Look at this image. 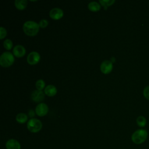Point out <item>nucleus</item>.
Here are the masks:
<instances>
[{"mask_svg":"<svg viewBox=\"0 0 149 149\" xmlns=\"http://www.w3.org/2000/svg\"><path fill=\"white\" fill-rule=\"evenodd\" d=\"M56 93H57V89L56 87L54 86V85H51V84L48 85L44 88V93L49 97L54 96L55 95H56Z\"/></svg>","mask_w":149,"mask_h":149,"instance_id":"obj_12","label":"nucleus"},{"mask_svg":"<svg viewBox=\"0 0 149 149\" xmlns=\"http://www.w3.org/2000/svg\"><path fill=\"white\" fill-rule=\"evenodd\" d=\"M42 125L41 122L36 118L30 119L27 123V127L28 130L32 133H37L42 129Z\"/></svg>","mask_w":149,"mask_h":149,"instance_id":"obj_4","label":"nucleus"},{"mask_svg":"<svg viewBox=\"0 0 149 149\" xmlns=\"http://www.w3.org/2000/svg\"><path fill=\"white\" fill-rule=\"evenodd\" d=\"M143 95L144 97L149 100V86H146L143 90Z\"/></svg>","mask_w":149,"mask_h":149,"instance_id":"obj_22","label":"nucleus"},{"mask_svg":"<svg viewBox=\"0 0 149 149\" xmlns=\"http://www.w3.org/2000/svg\"><path fill=\"white\" fill-rule=\"evenodd\" d=\"M40 60V54L36 51L31 52L27 57V61L29 64L34 65L39 62Z\"/></svg>","mask_w":149,"mask_h":149,"instance_id":"obj_6","label":"nucleus"},{"mask_svg":"<svg viewBox=\"0 0 149 149\" xmlns=\"http://www.w3.org/2000/svg\"><path fill=\"white\" fill-rule=\"evenodd\" d=\"M45 81L42 79L38 80L36 83V87L38 90L42 91V90L45 88Z\"/></svg>","mask_w":149,"mask_h":149,"instance_id":"obj_18","label":"nucleus"},{"mask_svg":"<svg viewBox=\"0 0 149 149\" xmlns=\"http://www.w3.org/2000/svg\"><path fill=\"white\" fill-rule=\"evenodd\" d=\"M39 24L34 21H27L23 26V30L24 33L29 36H36L39 31Z\"/></svg>","mask_w":149,"mask_h":149,"instance_id":"obj_1","label":"nucleus"},{"mask_svg":"<svg viewBox=\"0 0 149 149\" xmlns=\"http://www.w3.org/2000/svg\"><path fill=\"white\" fill-rule=\"evenodd\" d=\"M35 112L38 116H44L46 115L48 112V107L46 104L41 102L36 106Z\"/></svg>","mask_w":149,"mask_h":149,"instance_id":"obj_5","label":"nucleus"},{"mask_svg":"<svg viewBox=\"0 0 149 149\" xmlns=\"http://www.w3.org/2000/svg\"><path fill=\"white\" fill-rule=\"evenodd\" d=\"M34 115H35V113H34V112L33 110L31 109V110L29 111V115L30 117L32 118V117H33V116H34Z\"/></svg>","mask_w":149,"mask_h":149,"instance_id":"obj_23","label":"nucleus"},{"mask_svg":"<svg viewBox=\"0 0 149 149\" xmlns=\"http://www.w3.org/2000/svg\"><path fill=\"white\" fill-rule=\"evenodd\" d=\"M6 147L7 149H20L21 146L17 140L11 139L6 143Z\"/></svg>","mask_w":149,"mask_h":149,"instance_id":"obj_11","label":"nucleus"},{"mask_svg":"<svg viewBox=\"0 0 149 149\" xmlns=\"http://www.w3.org/2000/svg\"><path fill=\"white\" fill-rule=\"evenodd\" d=\"M113 69V65L111 61L105 60L103 61L100 65V70L104 74L109 73Z\"/></svg>","mask_w":149,"mask_h":149,"instance_id":"obj_7","label":"nucleus"},{"mask_svg":"<svg viewBox=\"0 0 149 149\" xmlns=\"http://www.w3.org/2000/svg\"><path fill=\"white\" fill-rule=\"evenodd\" d=\"M4 48L7 50H10L13 47V42L12 41L9 39H6L4 41L3 43Z\"/></svg>","mask_w":149,"mask_h":149,"instance_id":"obj_19","label":"nucleus"},{"mask_svg":"<svg viewBox=\"0 0 149 149\" xmlns=\"http://www.w3.org/2000/svg\"><path fill=\"white\" fill-rule=\"evenodd\" d=\"M88 8L91 12H98L101 9V5L97 2H91L88 5Z\"/></svg>","mask_w":149,"mask_h":149,"instance_id":"obj_14","label":"nucleus"},{"mask_svg":"<svg viewBox=\"0 0 149 149\" xmlns=\"http://www.w3.org/2000/svg\"><path fill=\"white\" fill-rule=\"evenodd\" d=\"M148 137V132L146 129H139L133 133L131 136L132 142L136 144H141L144 143Z\"/></svg>","mask_w":149,"mask_h":149,"instance_id":"obj_2","label":"nucleus"},{"mask_svg":"<svg viewBox=\"0 0 149 149\" xmlns=\"http://www.w3.org/2000/svg\"><path fill=\"white\" fill-rule=\"evenodd\" d=\"M13 54L17 58H22L26 54V49L22 45H17L13 49Z\"/></svg>","mask_w":149,"mask_h":149,"instance_id":"obj_10","label":"nucleus"},{"mask_svg":"<svg viewBox=\"0 0 149 149\" xmlns=\"http://www.w3.org/2000/svg\"><path fill=\"white\" fill-rule=\"evenodd\" d=\"M14 62V56L11 52L9 51L3 52L0 56V64L2 67H9L11 65H12Z\"/></svg>","mask_w":149,"mask_h":149,"instance_id":"obj_3","label":"nucleus"},{"mask_svg":"<svg viewBox=\"0 0 149 149\" xmlns=\"http://www.w3.org/2000/svg\"><path fill=\"white\" fill-rule=\"evenodd\" d=\"M45 95L42 91L34 90L31 94V98L33 101L36 102H41L44 99Z\"/></svg>","mask_w":149,"mask_h":149,"instance_id":"obj_9","label":"nucleus"},{"mask_svg":"<svg viewBox=\"0 0 149 149\" xmlns=\"http://www.w3.org/2000/svg\"><path fill=\"white\" fill-rule=\"evenodd\" d=\"M27 5V1L26 0H16L15 1V5L16 8L20 10H24Z\"/></svg>","mask_w":149,"mask_h":149,"instance_id":"obj_13","label":"nucleus"},{"mask_svg":"<svg viewBox=\"0 0 149 149\" xmlns=\"http://www.w3.org/2000/svg\"><path fill=\"white\" fill-rule=\"evenodd\" d=\"M7 35V31L6 30V29L3 27H0V39L2 40Z\"/></svg>","mask_w":149,"mask_h":149,"instance_id":"obj_20","label":"nucleus"},{"mask_svg":"<svg viewBox=\"0 0 149 149\" xmlns=\"http://www.w3.org/2000/svg\"><path fill=\"white\" fill-rule=\"evenodd\" d=\"M115 1L114 0H102V1H99V3H100V5H101L102 6H104V9L107 10L108 6H111L112 5H113L115 3Z\"/></svg>","mask_w":149,"mask_h":149,"instance_id":"obj_17","label":"nucleus"},{"mask_svg":"<svg viewBox=\"0 0 149 149\" xmlns=\"http://www.w3.org/2000/svg\"><path fill=\"white\" fill-rule=\"evenodd\" d=\"M28 116L24 113H19L16 116V121L19 123H24L27 121Z\"/></svg>","mask_w":149,"mask_h":149,"instance_id":"obj_15","label":"nucleus"},{"mask_svg":"<svg viewBox=\"0 0 149 149\" xmlns=\"http://www.w3.org/2000/svg\"><path fill=\"white\" fill-rule=\"evenodd\" d=\"M136 123L137 125L140 127H144L146 126L147 124V120L146 118L143 116H139L137 117L136 119Z\"/></svg>","mask_w":149,"mask_h":149,"instance_id":"obj_16","label":"nucleus"},{"mask_svg":"<svg viewBox=\"0 0 149 149\" xmlns=\"http://www.w3.org/2000/svg\"><path fill=\"white\" fill-rule=\"evenodd\" d=\"M38 24H39L40 27L42 28V29H44V28H45V27L48 26V22L47 20L44 19H42V20H41L40 21Z\"/></svg>","mask_w":149,"mask_h":149,"instance_id":"obj_21","label":"nucleus"},{"mask_svg":"<svg viewBox=\"0 0 149 149\" xmlns=\"http://www.w3.org/2000/svg\"><path fill=\"white\" fill-rule=\"evenodd\" d=\"M49 17L52 19L53 20H59L61 19L63 16V10L58 8H55L52 9L49 11Z\"/></svg>","mask_w":149,"mask_h":149,"instance_id":"obj_8","label":"nucleus"}]
</instances>
